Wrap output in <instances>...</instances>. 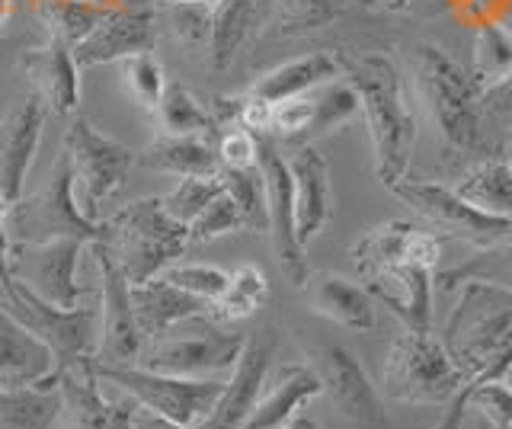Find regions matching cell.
Segmentation results:
<instances>
[{"mask_svg":"<svg viewBox=\"0 0 512 429\" xmlns=\"http://www.w3.org/2000/svg\"><path fill=\"white\" fill-rule=\"evenodd\" d=\"M458 285V301L439 340L468 381L439 429H458L468 413V394L490 381H506L512 369V289L487 279H464Z\"/></svg>","mask_w":512,"mask_h":429,"instance_id":"1","label":"cell"},{"mask_svg":"<svg viewBox=\"0 0 512 429\" xmlns=\"http://www.w3.org/2000/svg\"><path fill=\"white\" fill-rule=\"evenodd\" d=\"M346 84L356 90L359 113L375 151V173L384 186H394L407 177L410 154L416 141V122L404 97L400 68L388 52L336 55Z\"/></svg>","mask_w":512,"mask_h":429,"instance_id":"2","label":"cell"},{"mask_svg":"<svg viewBox=\"0 0 512 429\" xmlns=\"http://www.w3.org/2000/svg\"><path fill=\"white\" fill-rule=\"evenodd\" d=\"M407 61L420 103L432 129L442 138V148L448 154L480 151L484 145V113H480L484 87L477 84V77L432 42H413Z\"/></svg>","mask_w":512,"mask_h":429,"instance_id":"3","label":"cell"},{"mask_svg":"<svg viewBox=\"0 0 512 429\" xmlns=\"http://www.w3.org/2000/svg\"><path fill=\"white\" fill-rule=\"evenodd\" d=\"M109 225L106 244L128 285H141L160 276L189 247V228L173 221L160 196L128 202L125 209L103 218Z\"/></svg>","mask_w":512,"mask_h":429,"instance_id":"4","label":"cell"},{"mask_svg":"<svg viewBox=\"0 0 512 429\" xmlns=\"http://www.w3.org/2000/svg\"><path fill=\"white\" fill-rule=\"evenodd\" d=\"M10 241H55V237H77V241L93 244L106 241L109 225L106 221H93L80 212L77 193H74V170H71V154L61 151L48 180L42 189H36L32 196H23L13 205V212L7 218Z\"/></svg>","mask_w":512,"mask_h":429,"instance_id":"5","label":"cell"},{"mask_svg":"<svg viewBox=\"0 0 512 429\" xmlns=\"http://www.w3.org/2000/svg\"><path fill=\"white\" fill-rule=\"evenodd\" d=\"M464 375L448 349L429 330H407L391 343L384 362V391L397 404H452Z\"/></svg>","mask_w":512,"mask_h":429,"instance_id":"6","label":"cell"},{"mask_svg":"<svg viewBox=\"0 0 512 429\" xmlns=\"http://www.w3.org/2000/svg\"><path fill=\"white\" fill-rule=\"evenodd\" d=\"M7 308L26 330L48 346L55 359V381L74 369L77 362L93 359L96 340H100V308H58L29 292L23 282H4Z\"/></svg>","mask_w":512,"mask_h":429,"instance_id":"7","label":"cell"},{"mask_svg":"<svg viewBox=\"0 0 512 429\" xmlns=\"http://www.w3.org/2000/svg\"><path fill=\"white\" fill-rule=\"evenodd\" d=\"M244 333H228L212 324V317H189L176 324L160 340H151L141 349L138 365L164 375L183 378H215L231 372L237 356L244 353Z\"/></svg>","mask_w":512,"mask_h":429,"instance_id":"8","label":"cell"},{"mask_svg":"<svg viewBox=\"0 0 512 429\" xmlns=\"http://www.w3.org/2000/svg\"><path fill=\"white\" fill-rule=\"evenodd\" d=\"M93 372L100 375V381L122 388L135 404L192 429L215 410L224 391V381L218 378L164 375L144 369V365H93Z\"/></svg>","mask_w":512,"mask_h":429,"instance_id":"9","label":"cell"},{"mask_svg":"<svg viewBox=\"0 0 512 429\" xmlns=\"http://www.w3.org/2000/svg\"><path fill=\"white\" fill-rule=\"evenodd\" d=\"M64 151L71 154L74 193L80 212L93 221H103L100 212L128 180V170L138 164V154L122 141L93 129L90 119H74L64 135Z\"/></svg>","mask_w":512,"mask_h":429,"instance_id":"10","label":"cell"},{"mask_svg":"<svg viewBox=\"0 0 512 429\" xmlns=\"http://www.w3.org/2000/svg\"><path fill=\"white\" fill-rule=\"evenodd\" d=\"M388 189L400 202H407L416 215L426 218L432 228H439L448 237H461V241H471L477 247H493L512 234L509 218H496V215L474 209V205L464 202L452 186L404 177Z\"/></svg>","mask_w":512,"mask_h":429,"instance_id":"11","label":"cell"},{"mask_svg":"<svg viewBox=\"0 0 512 429\" xmlns=\"http://www.w3.org/2000/svg\"><path fill=\"white\" fill-rule=\"evenodd\" d=\"M90 250L100 273V340H96L93 365H135L144 337L132 311V285L112 260L106 241H93Z\"/></svg>","mask_w":512,"mask_h":429,"instance_id":"12","label":"cell"},{"mask_svg":"<svg viewBox=\"0 0 512 429\" xmlns=\"http://www.w3.org/2000/svg\"><path fill=\"white\" fill-rule=\"evenodd\" d=\"M263 177L266 189V221H269V237H272V250H276V260L282 266V276L301 289L311 276L308 257H304V247L298 241V225H295V183H292V170L288 161L279 154L276 141L269 135H260V164H256Z\"/></svg>","mask_w":512,"mask_h":429,"instance_id":"13","label":"cell"},{"mask_svg":"<svg viewBox=\"0 0 512 429\" xmlns=\"http://www.w3.org/2000/svg\"><path fill=\"white\" fill-rule=\"evenodd\" d=\"M84 241L77 237H55V241H10V276L23 282L29 292H36L48 305L77 308L80 289L77 263Z\"/></svg>","mask_w":512,"mask_h":429,"instance_id":"14","label":"cell"},{"mask_svg":"<svg viewBox=\"0 0 512 429\" xmlns=\"http://www.w3.org/2000/svg\"><path fill=\"white\" fill-rule=\"evenodd\" d=\"M157 23L160 10L154 0H141V4H122L109 10L106 17L96 23L93 33L74 45V61L80 71L112 65V61H125L141 52H154L157 45Z\"/></svg>","mask_w":512,"mask_h":429,"instance_id":"15","label":"cell"},{"mask_svg":"<svg viewBox=\"0 0 512 429\" xmlns=\"http://www.w3.org/2000/svg\"><path fill=\"white\" fill-rule=\"evenodd\" d=\"M314 372L330 394L333 407L356 426H388V413L381 407L375 385L368 381L356 353L340 343H320L314 353Z\"/></svg>","mask_w":512,"mask_h":429,"instance_id":"16","label":"cell"},{"mask_svg":"<svg viewBox=\"0 0 512 429\" xmlns=\"http://www.w3.org/2000/svg\"><path fill=\"white\" fill-rule=\"evenodd\" d=\"M272 353H276V330L272 327L253 330L244 343V353H240L234 362L231 378L224 381V391L218 397L215 410L208 413L196 429H240L244 426L263 394Z\"/></svg>","mask_w":512,"mask_h":429,"instance_id":"17","label":"cell"},{"mask_svg":"<svg viewBox=\"0 0 512 429\" xmlns=\"http://www.w3.org/2000/svg\"><path fill=\"white\" fill-rule=\"evenodd\" d=\"M359 276L375 305L388 308L407 330L432 327V269L400 257L365 269Z\"/></svg>","mask_w":512,"mask_h":429,"instance_id":"18","label":"cell"},{"mask_svg":"<svg viewBox=\"0 0 512 429\" xmlns=\"http://www.w3.org/2000/svg\"><path fill=\"white\" fill-rule=\"evenodd\" d=\"M45 122V103L32 93L0 119V196L10 202L23 199L29 167L36 161Z\"/></svg>","mask_w":512,"mask_h":429,"instance_id":"19","label":"cell"},{"mask_svg":"<svg viewBox=\"0 0 512 429\" xmlns=\"http://www.w3.org/2000/svg\"><path fill=\"white\" fill-rule=\"evenodd\" d=\"M55 385L64 397V417L68 429H132L135 401H109L100 391V375L93 372V359L77 362L74 369L64 372Z\"/></svg>","mask_w":512,"mask_h":429,"instance_id":"20","label":"cell"},{"mask_svg":"<svg viewBox=\"0 0 512 429\" xmlns=\"http://www.w3.org/2000/svg\"><path fill=\"white\" fill-rule=\"evenodd\" d=\"M20 68L29 77L36 97L52 109L55 116L77 113L80 103V68L74 61V49L48 36L36 49L20 52Z\"/></svg>","mask_w":512,"mask_h":429,"instance_id":"21","label":"cell"},{"mask_svg":"<svg viewBox=\"0 0 512 429\" xmlns=\"http://www.w3.org/2000/svg\"><path fill=\"white\" fill-rule=\"evenodd\" d=\"M288 170H292V183H295L298 241H301V247H308L333 218L330 164L314 145H301L292 154V161H288Z\"/></svg>","mask_w":512,"mask_h":429,"instance_id":"22","label":"cell"},{"mask_svg":"<svg viewBox=\"0 0 512 429\" xmlns=\"http://www.w3.org/2000/svg\"><path fill=\"white\" fill-rule=\"evenodd\" d=\"M55 388V359L48 346L26 330L10 308H0V388Z\"/></svg>","mask_w":512,"mask_h":429,"instance_id":"23","label":"cell"},{"mask_svg":"<svg viewBox=\"0 0 512 429\" xmlns=\"http://www.w3.org/2000/svg\"><path fill=\"white\" fill-rule=\"evenodd\" d=\"M304 301L308 308L327 321L340 324L346 330L356 333H368L375 330V298L368 295L365 285H356L336 273H314L308 276V282L301 285Z\"/></svg>","mask_w":512,"mask_h":429,"instance_id":"24","label":"cell"},{"mask_svg":"<svg viewBox=\"0 0 512 429\" xmlns=\"http://www.w3.org/2000/svg\"><path fill=\"white\" fill-rule=\"evenodd\" d=\"M132 311L144 343L160 340L176 324L189 321V317H208V301L176 289L164 276H154L151 282L132 285Z\"/></svg>","mask_w":512,"mask_h":429,"instance_id":"25","label":"cell"},{"mask_svg":"<svg viewBox=\"0 0 512 429\" xmlns=\"http://www.w3.org/2000/svg\"><path fill=\"white\" fill-rule=\"evenodd\" d=\"M272 0H218L212 20V42H208V61L215 71H228L237 55L253 39L263 36L269 23Z\"/></svg>","mask_w":512,"mask_h":429,"instance_id":"26","label":"cell"},{"mask_svg":"<svg viewBox=\"0 0 512 429\" xmlns=\"http://www.w3.org/2000/svg\"><path fill=\"white\" fill-rule=\"evenodd\" d=\"M324 391L320 378L314 372V365H282L272 388L260 394L253 413L240 429H282L285 423H292L298 417V410L314 401V397Z\"/></svg>","mask_w":512,"mask_h":429,"instance_id":"27","label":"cell"},{"mask_svg":"<svg viewBox=\"0 0 512 429\" xmlns=\"http://www.w3.org/2000/svg\"><path fill=\"white\" fill-rule=\"evenodd\" d=\"M336 77H343L340 58L333 52H311V55H301V58L282 61V65L269 68L266 74L256 77L247 93L256 100L276 106L292 97H301V93L324 87V84L336 81Z\"/></svg>","mask_w":512,"mask_h":429,"instance_id":"28","label":"cell"},{"mask_svg":"<svg viewBox=\"0 0 512 429\" xmlns=\"http://www.w3.org/2000/svg\"><path fill=\"white\" fill-rule=\"evenodd\" d=\"M138 167L170 177H218L221 161L218 151L199 135H157L138 154Z\"/></svg>","mask_w":512,"mask_h":429,"instance_id":"29","label":"cell"},{"mask_svg":"<svg viewBox=\"0 0 512 429\" xmlns=\"http://www.w3.org/2000/svg\"><path fill=\"white\" fill-rule=\"evenodd\" d=\"M64 413L61 388H0V429H52Z\"/></svg>","mask_w":512,"mask_h":429,"instance_id":"30","label":"cell"},{"mask_svg":"<svg viewBox=\"0 0 512 429\" xmlns=\"http://www.w3.org/2000/svg\"><path fill=\"white\" fill-rule=\"evenodd\" d=\"M452 189L474 209L512 221V167L506 161L487 157V161L464 173Z\"/></svg>","mask_w":512,"mask_h":429,"instance_id":"31","label":"cell"},{"mask_svg":"<svg viewBox=\"0 0 512 429\" xmlns=\"http://www.w3.org/2000/svg\"><path fill=\"white\" fill-rule=\"evenodd\" d=\"M269 301V282L266 273L253 263H240L228 276L224 292L208 305L212 321H240V317L256 314Z\"/></svg>","mask_w":512,"mask_h":429,"instance_id":"32","label":"cell"},{"mask_svg":"<svg viewBox=\"0 0 512 429\" xmlns=\"http://www.w3.org/2000/svg\"><path fill=\"white\" fill-rule=\"evenodd\" d=\"M336 17H340V0H272V13L263 29V39H288V36L314 33V29L330 26Z\"/></svg>","mask_w":512,"mask_h":429,"instance_id":"33","label":"cell"},{"mask_svg":"<svg viewBox=\"0 0 512 429\" xmlns=\"http://www.w3.org/2000/svg\"><path fill=\"white\" fill-rule=\"evenodd\" d=\"M154 113H157L160 132L164 135H199V138H205L215 129L212 113L192 97L183 81H167Z\"/></svg>","mask_w":512,"mask_h":429,"instance_id":"34","label":"cell"},{"mask_svg":"<svg viewBox=\"0 0 512 429\" xmlns=\"http://www.w3.org/2000/svg\"><path fill=\"white\" fill-rule=\"evenodd\" d=\"M36 13L45 23L48 36L74 49V45H80L93 33L96 23H100L109 10L93 7V4H87V0H39Z\"/></svg>","mask_w":512,"mask_h":429,"instance_id":"35","label":"cell"},{"mask_svg":"<svg viewBox=\"0 0 512 429\" xmlns=\"http://www.w3.org/2000/svg\"><path fill=\"white\" fill-rule=\"evenodd\" d=\"M218 180L224 186L240 215H244V225L247 231H266L269 221H266V189H263V177L260 170H224L218 173Z\"/></svg>","mask_w":512,"mask_h":429,"instance_id":"36","label":"cell"},{"mask_svg":"<svg viewBox=\"0 0 512 429\" xmlns=\"http://www.w3.org/2000/svg\"><path fill=\"white\" fill-rule=\"evenodd\" d=\"M442 279L448 285H452V282L458 285L464 279H487V282L509 285V289H512V234L506 237V241L493 244V247H480V253H474V260L448 269Z\"/></svg>","mask_w":512,"mask_h":429,"instance_id":"37","label":"cell"},{"mask_svg":"<svg viewBox=\"0 0 512 429\" xmlns=\"http://www.w3.org/2000/svg\"><path fill=\"white\" fill-rule=\"evenodd\" d=\"M119 65H122V81H125L128 93L135 97V103L141 109H148V113H154L157 103H160V93H164V87H167L164 68H160L154 52L132 55V58L119 61Z\"/></svg>","mask_w":512,"mask_h":429,"instance_id":"38","label":"cell"},{"mask_svg":"<svg viewBox=\"0 0 512 429\" xmlns=\"http://www.w3.org/2000/svg\"><path fill=\"white\" fill-rule=\"evenodd\" d=\"M244 228L247 225H244V215L237 209V202L221 189V193L189 221V244H205V241H215V237L244 231Z\"/></svg>","mask_w":512,"mask_h":429,"instance_id":"39","label":"cell"},{"mask_svg":"<svg viewBox=\"0 0 512 429\" xmlns=\"http://www.w3.org/2000/svg\"><path fill=\"white\" fill-rule=\"evenodd\" d=\"M221 189L224 186L218 177H183L160 202H164V209L173 221H180V225L189 228V221L196 218Z\"/></svg>","mask_w":512,"mask_h":429,"instance_id":"40","label":"cell"},{"mask_svg":"<svg viewBox=\"0 0 512 429\" xmlns=\"http://www.w3.org/2000/svg\"><path fill=\"white\" fill-rule=\"evenodd\" d=\"M160 17L167 20L170 33L183 45H208L212 42L215 7L208 4H157Z\"/></svg>","mask_w":512,"mask_h":429,"instance_id":"41","label":"cell"},{"mask_svg":"<svg viewBox=\"0 0 512 429\" xmlns=\"http://www.w3.org/2000/svg\"><path fill=\"white\" fill-rule=\"evenodd\" d=\"M317 119V97L314 93H301V97H292L285 103L272 106V129L285 141H298L301 145H311V129Z\"/></svg>","mask_w":512,"mask_h":429,"instance_id":"42","label":"cell"},{"mask_svg":"<svg viewBox=\"0 0 512 429\" xmlns=\"http://www.w3.org/2000/svg\"><path fill=\"white\" fill-rule=\"evenodd\" d=\"M160 276H164L167 282H173L176 289H183V292L196 295V298L212 305V301L224 292L231 273H224V269L208 266V263H170Z\"/></svg>","mask_w":512,"mask_h":429,"instance_id":"43","label":"cell"},{"mask_svg":"<svg viewBox=\"0 0 512 429\" xmlns=\"http://www.w3.org/2000/svg\"><path fill=\"white\" fill-rule=\"evenodd\" d=\"M215 151L224 170H256V164H260V135L237 125V129L221 135Z\"/></svg>","mask_w":512,"mask_h":429,"instance_id":"44","label":"cell"},{"mask_svg":"<svg viewBox=\"0 0 512 429\" xmlns=\"http://www.w3.org/2000/svg\"><path fill=\"white\" fill-rule=\"evenodd\" d=\"M464 407H474L496 429H512V385H506V381L480 385L477 391L468 394V404Z\"/></svg>","mask_w":512,"mask_h":429,"instance_id":"45","label":"cell"},{"mask_svg":"<svg viewBox=\"0 0 512 429\" xmlns=\"http://www.w3.org/2000/svg\"><path fill=\"white\" fill-rule=\"evenodd\" d=\"M480 113H484V119L512 125V68L480 93Z\"/></svg>","mask_w":512,"mask_h":429,"instance_id":"46","label":"cell"},{"mask_svg":"<svg viewBox=\"0 0 512 429\" xmlns=\"http://www.w3.org/2000/svg\"><path fill=\"white\" fill-rule=\"evenodd\" d=\"M132 429H192V426H183V423H173L167 417H160V413L148 410V407H135V417H132Z\"/></svg>","mask_w":512,"mask_h":429,"instance_id":"47","label":"cell"},{"mask_svg":"<svg viewBox=\"0 0 512 429\" xmlns=\"http://www.w3.org/2000/svg\"><path fill=\"white\" fill-rule=\"evenodd\" d=\"M16 10V0H0V26H7Z\"/></svg>","mask_w":512,"mask_h":429,"instance_id":"48","label":"cell"},{"mask_svg":"<svg viewBox=\"0 0 512 429\" xmlns=\"http://www.w3.org/2000/svg\"><path fill=\"white\" fill-rule=\"evenodd\" d=\"M282 429H320L314 420H308V417H295L292 423H285Z\"/></svg>","mask_w":512,"mask_h":429,"instance_id":"49","label":"cell"},{"mask_svg":"<svg viewBox=\"0 0 512 429\" xmlns=\"http://www.w3.org/2000/svg\"><path fill=\"white\" fill-rule=\"evenodd\" d=\"M16 49V42L13 39H4V36H0V68H4V61H7V55Z\"/></svg>","mask_w":512,"mask_h":429,"instance_id":"50","label":"cell"},{"mask_svg":"<svg viewBox=\"0 0 512 429\" xmlns=\"http://www.w3.org/2000/svg\"><path fill=\"white\" fill-rule=\"evenodd\" d=\"M13 205H16V202H10L7 196H0V225H7V218H10V212H13Z\"/></svg>","mask_w":512,"mask_h":429,"instance_id":"51","label":"cell"},{"mask_svg":"<svg viewBox=\"0 0 512 429\" xmlns=\"http://www.w3.org/2000/svg\"><path fill=\"white\" fill-rule=\"evenodd\" d=\"M87 4H93V7H103V10H116V7L128 4V0H87Z\"/></svg>","mask_w":512,"mask_h":429,"instance_id":"52","label":"cell"},{"mask_svg":"<svg viewBox=\"0 0 512 429\" xmlns=\"http://www.w3.org/2000/svg\"><path fill=\"white\" fill-rule=\"evenodd\" d=\"M154 4H208V7H215L218 0H154Z\"/></svg>","mask_w":512,"mask_h":429,"instance_id":"53","label":"cell"},{"mask_svg":"<svg viewBox=\"0 0 512 429\" xmlns=\"http://www.w3.org/2000/svg\"><path fill=\"white\" fill-rule=\"evenodd\" d=\"M381 4L397 13V10H407V7H410V0H381Z\"/></svg>","mask_w":512,"mask_h":429,"instance_id":"54","label":"cell"},{"mask_svg":"<svg viewBox=\"0 0 512 429\" xmlns=\"http://www.w3.org/2000/svg\"><path fill=\"white\" fill-rule=\"evenodd\" d=\"M474 429H496L493 423H487L484 417H480V413H477V420H474Z\"/></svg>","mask_w":512,"mask_h":429,"instance_id":"55","label":"cell"},{"mask_svg":"<svg viewBox=\"0 0 512 429\" xmlns=\"http://www.w3.org/2000/svg\"><path fill=\"white\" fill-rule=\"evenodd\" d=\"M509 167H512V138H509V161H506Z\"/></svg>","mask_w":512,"mask_h":429,"instance_id":"56","label":"cell"},{"mask_svg":"<svg viewBox=\"0 0 512 429\" xmlns=\"http://www.w3.org/2000/svg\"><path fill=\"white\" fill-rule=\"evenodd\" d=\"M506 385H512V369H509V375H506Z\"/></svg>","mask_w":512,"mask_h":429,"instance_id":"57","label":"cell"},{"mask_svg":"<svg viewBox=\"0 0 512 429\" xmlns=\"http://www.w3.org/2000/svg\"><path fill=\"white\" fill-rule=\"evenodd\" d=\"M32 4H39V0H32Z\"/></svg>","mask_w":512,"mask_h":429,"instance_id":"58","label":"cell"}]
</instances>
